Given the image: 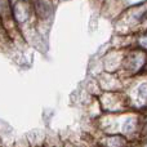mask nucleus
Segmentation results:
<instances>
[{
	"mask_svg": "<svg viewBox=\"0 0 147 147\" xmlns=\"http://www.w3.org/2000/svg\"><path fill=\"white\" fill-rule=\"evenodd\" d=\"M143 62H145V57H143L142 53H136L133 52L127 59H125V63H127V67L129 71L136 72L142 67Z\"/></svg>",
	"mask_w": 147,
	"mask_h": 147,
	"instance_id": "obj_1",
	"label": "nucleus"
}]
</instances>
